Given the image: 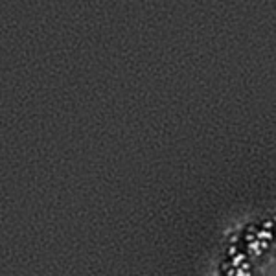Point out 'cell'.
Instances as JSON below:
<instances>
[{
    "mask_svg": "<svg viewBox=\"0 0 276 276\" xmlns=\"http://www.w3.org/2000/svg\"><path fill=\"white\" fill-rule=\"evenodd\" d=\"M259 249H263V245H261V241H259V239H258V241H250V243H249V250H250V252H254V254H256V252H259Z\"/></svg>",
    "mask_w": 276,
    "mask_h": 276,
    "instance_id": "obj_1",
    "label": "cell"
},
{
    "mask_svg": "<svg viewBox=\"0 0 276 276\" xmlns=\"http://www.w3.org/2000/svg\"><path fill=\"white\" fill-rule=\"evenodd\" d=\"M243 259H245V256H243V254H236L234 258H232V265H236V267H238V265H241V263H243Z\"/></svg>",
    "mask_w": 276,
    "mask_h": 276,
    "instance_id": "obj_2",
    "label": "cell"
},
{
    "mask_svg": "<svg viewBox=\"0 0 276 276\" xmlns=\"http://www.w3.org/2000/svg\"><path fill=\"white\" fill-rule=\"evenodd\" d=\"M258 239L261 241V239H271V232L269 230H259L258 232Z\"/></svg>",
    "mask_w": 276,
    "mask_h": 276,
    "instance_id": "obj_3",
    "label": "cell"
}]
</instances>
